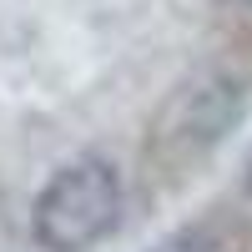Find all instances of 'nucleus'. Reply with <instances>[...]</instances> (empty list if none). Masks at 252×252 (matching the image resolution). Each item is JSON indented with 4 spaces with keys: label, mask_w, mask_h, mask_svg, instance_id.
<instances>
[{
    "label": "nucleus",
    "mask_w": 252,
    "mask_h": 252,
    "mask_svg": "<svg viewBox=\"0 0 252 252\" xmlns=\"http://www.w3.org/2000/svg\"><path fill=\"white\" fill-rule=\"evenodd\" d=\"M121 217V177L106 157H76L35 192L31 232L46 252H86Z\"/></svg>",
    "instance_id": "1"
},
{
    "label": "nucleus",
    "mask_w": 252,
    "mask_h": 252,
    "mask_svg": "<svg viewBox=\"0 0 252 252\" xmlns=\"http://www.w3.org/2000/svg\"><path fill=\"white\" fill-rule=\"evenodd\" d=\"M247 182H252V177H247Z\"/></svg>",
    "instance_id": "4"
},
{
    "label": "nucleus",
    "mask_w": 252,
    "mask_h": 252,
    "mask_svg": "<svg viewBox=\"0 0 252 252\" xmlns=\"http://www.w3.org/2000/svg\"><path fill=\"white\" fill-rule=\"evenodd\" d=\"M242 227H232L227 217H207V222H192L172 232L166 242H157L152 252H242Z\"/></svg>",
    "instance_id": "3"
},
{
    "label": "nucleus",
    "mask_w": 252,
    "mask_h": 252,
    "mask_svg": "<svg viewBox=\"0 0 252 252\" xmlns=\"http://www.w3.org/2000/svg\"><path fill=\"white\" fill-rule=\"evenodd\" d=\"M242 101H247L242 81H227V76H202L192 86H182L152 126V152L161 161H187V152L202 157L242 116Z\"/></svg>",
    "instance_id": "2"
}]
</instances>
